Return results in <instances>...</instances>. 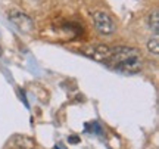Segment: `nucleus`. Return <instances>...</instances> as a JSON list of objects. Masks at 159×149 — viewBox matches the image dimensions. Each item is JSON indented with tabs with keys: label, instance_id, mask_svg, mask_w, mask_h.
Instances as JSON below:
<instances>
[{
	"label": "nucleus",
	"instance_id": "obj_3",
	"mask_svg": "<svg viewBox=\"0 0 159 149\" xmlns=\"http://www.w3.org/2000/svg\"><path fill=\"white\" fill-rule=\"evenodd\" d=\"M80 52L89 56L90 59H94L97 62H106L108 58L111 56V47L105 46V44H89V46H83Z\"/></svg>",
	"mask_w": 159,
	"mask_h": 149
},
{
	"label": "nucleus",
	"instance_id": "obj_7",
	"mask_svg": "<svg viewBox=\"0 0 159 149\" xmlns=\"http://www.w3.org/2000/svg\"><path fill=\"white\" fill-rule=\"evenodd\" d=\"M68 140L71 142V143H78V137H77V136H71Z\"/></svg>",
	"mask_w": 159,
	"mask_h": 149
},
{
	"label": "nucleus",
	"instance_id": "obj_1",
	"mask_svg": "<svg viewBox=\"0 0 159 149\" xmlns=\"http://www.w3.org/2000/svg\"><path fill=\"white\" fill-rule=\"evenodd\" d=\"M105 63L127 74H137L142 69V53L134 47H111V56Z\"/></svg>",
	"mask_w": 159,
	"mask_h": 149
},
{
	"label": "nucleus",
	"instance_id": "obj_2",
	"mask_svg": "<svg viewBox=\"0 0 159 149\" xmlns=\"http://www.w3.org/2000/svg\"><path fill=\"white\" fill-rule=\"evenodd\" d=\"M93 24H94V28L100 33V34L109 35L115 33V22L114 19L109 16L106 12L103 11H97L93 13Z\"/></svg>",
	"mask_w": 159,
	"mask_h": 149
},
{
	"label": "nucleus",
	"instance_id": "obj_5",
	"mask_svg": "<svg viewBox=\"0 0 159 149\" xmlns=\"http://www.w3.org/2000/svg\"><path fill=\"white\" fill-rule=\"evenodd\" d=\"M149 24H150V28L155 31V34L158 35V30H159V13L156 11L150 15V19H149Z\"/></svg>",
	"mask_w": 159,
	"mask_h": 149
},
{
	"label": "nucleus",
	"instance_id": "obj_6",
	"mask_svg": "<svg viewBox=\"0 0 159 149\" xmlns=\"http://www.w3.org/2000/svg\"><path fill=\"white\" fill-rule=\"evenodd\" d=\"M148 50L152 52L153 55H158L159 53V43H158V37H153L152 40L148 41Z\"/></svg>",
	"mask_w": 159,
	"mask_h": 149
},
{
	"label": "nucleus",
	"instance_id": "obj_4",
	"mask_svg": "<svg viewBox=\"0 0 159 149\" xmlns=\"http://www.w3.org/2000/svg\"><path fill=\"white\" fill-rule=\"evenodd\" d=\"M7 16H9V19H11L12 22L15 24L22 33H27V34L33 33L34 22H33V19H31L28 15H25V13H22V12H19V11H11Z\"/></svg>",
	"mask_w": 159,
	"mask_h": 149
}]
</instances>
